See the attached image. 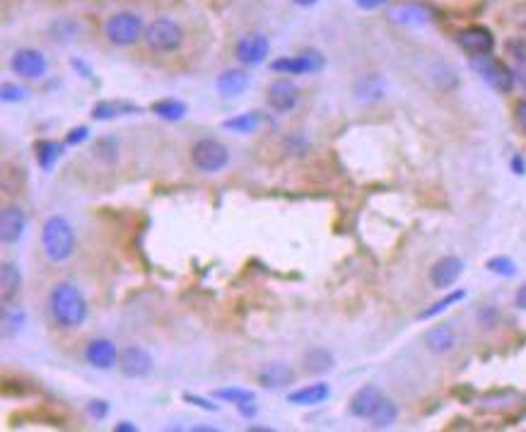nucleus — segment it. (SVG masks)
<instances>
[{"mask_svg":"<svg viewBox=\"0 0 526 432\" xmlns=\"http://www.w3.org/2000/svg\"><path fill=\"white\" fill-rule=\"evenodd\" d=\"M48 312L56 326L77 328L87 319V299L82 290L73 283H56L48 294Z\"/></svg>","mask_w":526,"mask_h":432,"instance_id":"f257e3e1","label":"nucleus"},{"mask_svg":"<svg viewBox=\"0 0 526 432\" xmlns=\"http://www.w3.org/2000/svg\"><path fill=\"white\" fill-rule=\"evenodd\" d=\"M41 252L51 263H63L75 252V229L63 215H51L41 227Z\"/></svg>","mask_w":526,"mask_h":432,"instance_id":"f03ea898","label":"nucleus"},{"mask_svg":"<svg viewBox=\"0 0 526 432\" xmlns=\"http://www.w3.org/2000/svg\"><path fill=\"white\" fill-rule=\"evenodd\" d=\"M142 39H145V44L152 51L169 53V51H176V48L184 44V29H181V24L174 22V19L160 17L147 24Z\"/></svg>","mask_w":526,"mask_h":432,"instance_id":"7ed1b4c3","label":"nucleus"},{"mask_svg":"<svg viewBox=\"0 0 526 432\" xmlns=\"http://www.w3.org/2000/svg\"><path fill=\"white\" fill-rule=\"evenodd\" d=\"M104 34L116 46H131L138 39H142L145 24H142V17H138L135 12H116L104 22Z\"/></svg>","mask_w":526,"mask_h":432,"instance_id":"20e7f679","label":"nucleus"},{"mask_svg":"<svg viewBox=\"0 0 526 432\" xmlns=\"http://www.w3.org/2000/svg\"><path fill=\"white\" fill-rule=\"evenodd\" d=\"M191 162L205 174H218L229 165V150L215 138H200L191 147Z\"/></svg>","mask_w":526,"mask_h":432,"instance_id":"39448f33","label":"nucleus"},{"mask_svg":"<svg viewBox=\"0 0 526 432\" xmlns=\"http://www.w3.org/2000/svg\"><path fill=\"white\" fill-rule=\"evenodd\" d=\"M323 68V56L319 51H304L297 56H283L270 63V71L283 75H312Z\"/></svg>","mask_w":526,"mask_h":432,"instance_id":"423d86ee","label":"nucleus"},{"mask_svg":"<svg viewBox=\"0 0 526 432\" xmlns=\"http://www.w3.org/2000/svg\"><path fill=\"white\" fill-rule=\"evenodd\" d=\"M473 68L480 73V77H483V80L488 82L493 90L502 92V95H507V92L512 90V85H514L512 71H509L505 63L495 61L490 53H488V56H476Z\"/></svg>","mask_w":526,"mask_h":432,"instance_id":"0eeeda50","label":"nucleus"},{"mask_svg":"<svg viewBox=\"0 0 526 432\" xmlns=\"http://www.w3.org/2000/svg\"><path fill=\"white\" fill-rule=\"evenodd\" d=\"M116 367H119L121 375L129 377V379H142V377H147L152 372L155 360H152V355L145 350V348L129 346L119 353V362H116Z\"/></svg>","mask_w":526,"mask_h":432,"instance_id":"6e6552de","label":"nucleus"},{"mask_svg":"<svg viewBox=\"0 0 526 432\" xmlns=\"http://www.w3.org/2000/svg\"><path fill=\"white\" fill-rule=\"evenodd\" d=\"M10 68H12V73L19 77L39 80V77L46 75L48 61L41 51H37V48H19V51H15L12 58H10Z\"/></svg>","mask_w":526,"mask_h":432,"instance_id":"1a4fd4ad","label":"nucleus"},{"mask_svg":"<svg viewBox=\"0 0 526 432\" xmlns=\"http://www.w3.org/2000/svg\"><path fill=\"white\" fill-rule=\"evenodd\" d=\"M119 353L109 338H92L85 346V360L97 370H111L119 362Z\"/></svg>","mask_w":526,"mask_h":432,"instance_id":"9d476101","label":"nucleus"},{"mask_svg":"<svg viewBox=\"0 0 526 432\" xmlns=\"http://www.w3.org/2000/svg\"><path fill=\"white\" fill-rule=\"evenodd\" d=\"M459 46L464 48L469 56H488L495 46V39L490 34V29L485 27H466L464 32H459Z\"/></svg>","mask_w":526,"mask_h":432,"instance_id":"9b49d317","label":"nucleus"},{"mask_svg":"<svg viewBox=\"0 0 526 432\" xmlns=\"http://www.w3.org/2000/svg\"><path fill=\"white\" fill-rule=\"evenodd\" d=\"M297 100H299L297 87L290 80H275L270 82L268 90H265V102H268L270 109L278 111V114H285V111L294 109Z\"/></svg>","mask_w":526,"mask_h":432,"instance_id":"f8f14e48","label":"nucleus"},{"mask_svg":"<svg viewBox=\"0 0 526 432\" xmlns=\"http://www.w3.org/2000/svg\"><path fill=\"white\" fill-rule=\"evenodd\" d=\"M268 39L263 37V34H247V37H242L237 41V58L239 63H244V66H259V63L265 61V56H268Z\"/></svg>","mask_w":526,"mask_h":432,"instance_id":"ddd939ff","label":"nucleus"},{"mask_svg":"<svg viewBox=\"0 0 526 432\" xmlns=\"http://www.w3.org/2000/svg\"><path fill=\"white\" fill-rule=\"evenodd\" d=\"M27 229V215L19 205H8L0 213V242L15 244Z\"/></svg>","mask_w":526,"mask_h":432,"instance_id":"4468645a","label":"nucleus"},{"mask_svg":"<svg viewBox=\"0 0 526 432\" xmlns=\"http://www.w3.org/2000/svg\"><path fill=\"white\" fill-rule=\"evenodd\" d=\"M464 273V261L456 256H444L440 259V261L432 266L430 271V281L435 288L444 290V288H451L456 281H459V276Z\"/></svg>","mask_w":526,"mask_h":432,"instance_id":"2eb2a0df","label":"nucleus"},{"mask_svg":"<svg viewBox=\"0 0 526 432\" xmlns=\"http://www.w3.org/2000/svg\"><path fill=\"white\" fill-rule=\"evenodd\" d=\"M382 401H384V394H382L377 386L367 384V386H362V389H357L355 394H353L350 413L357 415V418H372V413L379 408Z\"/></svg>","mask_w":526,"mask_h":432,"instance_id":"dca6fc26","label":"nucleus"},{"mask_svg":"<svg viewBox=\"0 0 526 432\" xmlns=\"http://www.w3.org/2000/svg\"><path fill=\"white\" fill-rule=\"evenodd\" d=\"M249 82H252V77H249L247 71H242V68H229V71L220 73L218 75V92L223 97H227V100H232V97H239L247 92Z\"/></svg>","mask_w":526,"mask_h":432,"instance_id":"f3484780","label":"nucleus"},{"mask_svg":"<svg viewBox=\"0 0 526 432\" xmlns=\"http://www.w3.org/2000/svg\"><path fill=\"white\" fill-rule=\"evenodd\" d=\"M256 379L265 389H283V386H290L294 382V372L285 362H270V365H263L259 370Z\"/></svg>","mask_w":526,"mask_h":432,"instance_id":"a211bd4d","label":"nucleus"},{"mask_svg":"<svg viewBox=\"0 0 526 432\" xmlns=\"http://www.w3.org/2000/svg\"><path fill=\"white\" fill-rule=\"evenodd\" d=\"M19 290H22V273L15 263L5 261L0 266V302H3V307H10L17 299Z\"/></svg>","mask_w":526,"mask_h":432,"instance_id":"6ab92c4d","label":"nucleus"},{"mask_svg":"<svg viewBox=\"0 0 526 432\" xmlns=\"http://www.w3.org/2000/svg\"><path fill=\"white\" fill-rule=\"evenodd\" d=\"M138 111H140V106L126 100H104L92 106V116H95L97 121H111L116 119V116H129V114H138Z\"/></svg>","mask_w":526,"mask_h":432,"instance_id":"aec40b11","label":"nucleus"},{"mask_svg":"<svg viewBox=\"0 0 526 432\" xmlns=\"http://www.w3.org/2000/svg\"><path fill=\"white\" fill-rule=\"evenodd\" d=\"M331 396V389L323 382H317V384L302 386V389H294L288 394V401L294 406H319Z\"/></svg>","mask_w":526,"mask_h":432,"instance_id":"412c9836","label":"nucleus"},{"mask_svg":"<svg viewBox=\"0 0 526 432\" xmlns=\"http://www.w3.org/2000/svg\"><path fill=\"white\" fill-rule=\"evenodd\" d=\"M391 19L396 24H403V27H422V24L430 22V12H427L422 5L415 3H406V5H396L391 10Z\"/></svg>","mask_w":526,"mask_h":432,"instance_id":"4be33fe9","label":"nucleus"},{"mask_svg":"<svg viewBox=\"0 0 526 432\" xmlns=\"http://www.w3.org/2000/svg\"><path fill=\"white\" fill-rule=\"evenodd\" d=\"M425 346L427 350L437 353V355H444V353L454 350L456 346V336H454V328L442 323V326H435L425 333Z\"/></svg>","mask_w":526,"mask_h":432,"instance_id":"5701e85b","label":"nucleus"},{"mask_svg":"<svg viewBox=\"0 0 526 432\" xmlns=\"http://www.w3.org/2000/svg\"><path fill=\"white\" fill-rule=\"evenodd\" d=\"M386 95V82L382 80L379 75H362L360 80L355 82V100L357 102H379L384 100Z\"/></svg>","mask_w":526,"mask_h":432,"instance_id":"b1692460","label":"nucleus"},{"mask_svg":"<svg viewBox=\"0 0 526 432\" xmlns=\"http://www.w3.org/2000/svg\"><path fill=\"white\" fill-rule=\"evenodd\" d=\"M304 370L312 372V375H326L333 370V355L326 348H312L304 355Z\"/></svg>","mask_w":526,"mask_h":432,"instance_id":"393cba45","label":"nucleus"},{"mask_svg":"<svg viewBox=\"0 0 526 432\" xmlns=\"http://www.w3.org/2000/svg\"><path fill=\"white\" fill-rule=\"evenodd\" d=\"M61 155H63V145H58L56 140H41V143H37V162L44 171H51Z\"/></svg>","mask_w":526,"mask_h":432,"instance_id":"a878e982","label":"nucleus"},{"mask_svg":"<svg viewBox=\"0 0 526 432\" xmlns=\"http://www.w3.org/2000/svg\"><path fill=\"white\" fill-rule=\"evenodd\" d=\"M507 53L514 63V75H517V80L522 82V87L526 90V41H522V39L509 41Z\"/></svg>","mask_w":526,"mask_h":432,"instance_id":"bb28decb","label":"nucleus"},{"mask_svg":"<svg viewBox=\"0 0 526 432\" xmlns=\"http://www.w3.org/2000/svg\"><path fill=\"white\" fill-rule=\"evenodd\" d=\"M152 114L165 121H181L186 116V104L179 100H160L152 104Z\"/></svg>","mask_w":526,"mask_h":432,"instance_id":"cd10ccee","label":"nucleus"},{"mask_svg":"<svg viewBox=\"0 0 526 432\" xmlns=\"http://www.w3.org/2000/svg\"><path fill=\"white\" fill-rule=\"evenodd\" d=\"M261 124V116L256 111H247V114H239L234 119H227L225 121V129L232 131V133H254Z\"/></svg>","mask_w":526,"mask_h":432,"instance_id":"c85d7f7f","label":"nucleus"},{"mask_svg":"<svg viewBox=\"0 0 526 432\" xmlns=\"http://www.w3.org/2000/svg\"><path fill=\"white\" fill-rule=\"evenodd\" d=\"M396 415H398V411H396V406L391 404L389 399H384L379 404V408L372 413V425L375 428H389V425H394V420H396Z\"/></svg>","mask_w":526,"mask_h":432,"instance_id":"c756f323","label":"nucleus"},{"mask_svg":"<svg viewBox=\"0 0 526 432\" xmlns=\"http://www.w3.org/2000/svg\"><path fill=\"white\" fill-rule=\"evenodd\" d=\"M215 399L239 406V404H247V401H254V391L239 389V386H227V389H218V391H215Z\"/></svg>","mask_w":526,"mask_h":432,"instance_id":"7c9ffc66","label":"nucleus"},{"mask_svg":"<svg viewBox=\"0 0 526 432\" xmlns=\"http://www.w3.org/2000/svg\"><path fill=\"white\" fill-rule=\"evenodd\" d=\"M24 323V312L22 309H10L5 307V314H3V338H10L22 328Z\"/></svg>","mask_w":526,"mask_h":432,"instance_id":"2f4dec72","label":"nucleus"},{"mask_svg":"<svg viewBox=\"0 0 526 432\" xmlns=\"http://www.w3.org/2000/svg\"><path fill=\"white\" fill-rule=\"evenodd\" d=\"M466 297V292L464 290H456V292H451L449 297H444V299H440L437 304H432L430 309H425V312L420 314V319H432V317H437V314H442L444 309H449L451 304L454 302H459V299H464Z\"/></svg>","mask_w":526,"mask_h":432,"instance_id":"473e14b6","label":"nucleus"},{"mask_svg":"<svg viewBox=\"0 0 526 432\" xmlns=\"http://www.w3.org/2000/svg\"><path fill=\"white\" fill-rule=\"evenodd\" d=\"M488 268L493 273H498V276H514L517 273V268H514V261L507 256H495L488 261Z\"/></svg>","mask_w":526,"mask_h":432,"instance_id":"72a5a7b5","label":"nucleus"},{"mask_svg":"<svg viewBox=\"0 0 526 432\" xmlns=\"http://www.w3.org/2000/svg\"><path fill=\"white\" fill-rule=\"evenodd\" d=\"M27 97V90L19 85H12V82H5L3 87H0V100L3 102H19Z\"/></svg>","mask_w":526,"mask_h":432,"instance_id":"f704fd0d","label":"nucleus"},{"mask_svg":"<svg viewBox=\"0 0 526 432\" xmlns=\"http://www.w3.org/2000/svg\"><path fill=\"white\" fill-rule=\"evenodd\" d=\"M87 413H90L92 418L102 420V418H106V413H109V406H106V401H92V404L87 406Z\"/></svg>","mask_w":526,"mask_h":432,"instance_id":"c9c22d12","label":"nucleus"},{"mask_svg":"<svg viewBox=\"0 0 526 432\" xmlns=\"http://www.w3.org/2000/svg\"><path fill=\"white\" fill-rule=\"evenodd\" d=\"M87 133H90V131H87L85 126H80V129H73L71 133H68L66 143H68V145H77V143H82V140H87Z\"/></svg>","mask_w":526,"mask_h":432,"instance_id":"e433bc0d","label":"nucleus"},{"mask_svg":"<svg viewBox=\"0 0 526 432\" xmlns=\"http://www.w3.org/2000/svg\"><path fill=\"white\" fill-rule=\"evenodd\" d=\"M186 401H191V404H196L198 408H203V411H218V404H208V401H203L200 396H191V394H186Z\"/></svg>","mask_w":526,"mask_h":432,"instance_id":"4c0bfd02","label":"nucleus"},{"mask_svg":"<svg viewBox=\"0 0 526 432\" xmlns=\"http://www.w3.org/2000/svg\"><path fill=\"white\" fill-rule=\"evenodd\" d=\"M495 317H498V312H495L493 307H490V309H483V312L478 314L480 323H485V326H493V323H495Z\"/></svg>","mask_w":526,"mask_h":432,"instance_id":"58836bf2","label":"nucleus"},{"mask_svg":"<svg viewBox=\"0 0 526 432\" xmlns=\"http://www.w3.org/2000/svg\"><path fill=\"white\" fill-rule=\"evenodd\" d=\"M514 114H517L519 126H522V129L526 131V100H524V102H519L517 109H514Z\"/></svg>","mask_w":526,"mask_h":432,"instance_id":"ea45409f","label":"nucleus"},{"mask_svg":"<svg viewBox=\"0 0 526 432\" xmlns=\"http://www.w3.org/2000/svg\"><path fill=\"white\" fill-rule=\"evenodd\" d=\"M237 408H239V413L247 415V418H254V415H256V411H259L256 406L252 404V401H247V404H239Z\"/></svg>","mask_w":526,"mask_h":432,"instance_id":"a19ab883","label":"nucleus"},{"mask_svg":"<svg viewBox=\"0 0 526 432\" xmlns=\"http://www.w3.org/2000/svg\"><path fill=\"white\" fill-rule=\"evenodd\" d=\"M355 3L365 10H375V8H379V5H384L386 0H355Z\"/></svg>","mask_w":526,"mask_h":432,"instance_id":"79ce46f5","label":"nucleus"},{"mask_svg":"<svg viewBox=\"0 0 526 432\" xmlns=\"http://www.w3.org/2000/svg\"><path fill=\"white\" fill-rule=\"evenodd\" d=\"M514 302H517L519 309H526V283L517 290V297H514Z\"/></svg>","mask_w":526,"mask_h":432,"instance_id":"37998d69","label":"nucleus"},{"mask_svg":"<svg viewBox=\"0 0 526 432\" xmlns=\"http://www.w3.org/2000/svg\"><path fill=\"white\" fill-rule=\"evenodd\" d=\"M114 430L116 432H135L138 428L133 423H119V425H114Z\"/></svg>","mask_w":526,"mask_h":432,"instance_id":"c03bdc74","label":"nucleus"},{"mask_svg":"<svg viewBox=\"0 0 526 432\" xmlns=\"http://www.w3.org/2000/svg\"><path fill=\"white\" fill-rule=\"evenodd\" d=\"M514 169H517V174H524V162L522 160H514Z\"/></svg>","mask_w":526,"mask_h":432,"instance_id":"a18cd8bd","label":"nucleus"},{"mask_svg":"<svg viewBox=\"0 0 526 432\" xmlns=\"http://www.w3.org/2000/svg\"><path fill=\"white\" fill-rule=\"evenodd\" d=\"M297 5H302V8H309V5H314L317 0H294Z\"/></svg>","mask_w":526,"mask_h":432,"instance_id":"49530a36","label":"nucleus"}]
</instances>
